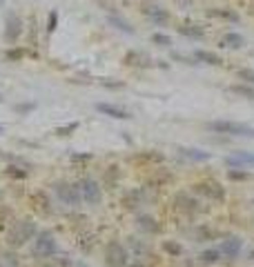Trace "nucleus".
<instances>
[{"label": "nucleus", "instance_id": "1", "mask_svg": "<svg viewBox=\"0 0 254 267\" xmlns=\"http://www.w3.org/2000/svg\"><path fill=\"white\" fill-rule=\"evenodd\" d=\"M207 129H212L216 134H230V136L254 138V127L245 125V123H232V120H212V123H207Z\"/></svg>", "mask_w": 254, "mask_h": 267}, {"label": "nucleus", "instance_id": "2", "mask_svg": "<svg viewBox=\"0 0 254 267\" xmlns=\"http://www.w3.org/2000/svg\"><path fill=\"white\" fill-rule=\"evenodd\" d=\"M34 236H36V225H34L32 221H18L16 225L9 229L7 243H9L11 247H20L27 241H32Z\"/></svg>", "mask_w": 254, "mask_h": 267}, {"label": "nucleus", "instance_id": "3", "mask_svg": "<svg viewBox=\"0 0 254 267\" xmlns=\"http://www.w3.org/2000/svg\"><path fill=\"white\" fill-rule=\"evenodd\" d=\"M58 252V245H56V238L52 232H40L36 234V241H34V256H40V258H49Z\"/></svg>", "mask_w": 254, "mask_h": 267}, {"label": "nucleus", "instance_id": "4", "mask_svg": "<svg viewBox=\"0 0 254 267\" xmlns=\"http://www.w3.org/2000/svg\"><path fill=\"white\" fill-rule=\"evenodd\" d=\"M127 258H129V254L121 243L111 241L105 247V263H107V267H127Z\"/></svg>", "mask_w": 254, "mask_h": 267}, {"label": "nucleus", "instance_id": "5", "mask_svg": "<svg viewBox=\"0 0 254 267\" xmlns=\"http://www.w3.org/2000/svg\"><path fill=\"white\" fill-rule=\"evenodd\" d=\"M78 192H80V196L87 200L89 205H98V203H101V185H98L94 178H83V180H80V183H78Z\"/></svg>", "mask_w": 254, "mask_h": 267}, {"label": "nucleus", "instance_id": "6", "mask_svg": "<svg viewBox=\"0 0 254 267\" xmlns=\"http://www.w3.org/2000/svg\"><path fill=\"white\" fill-rule=\"evenodd\" d=\"M54 192H56V196L63 200L65 205H78V203H80V192H78V187H74V185H70V183H56V185H54Z\"/></svg>", "mask_w": 254, "mask_h": 267}, {"label": "nucleus", "instance_id": "7", "mask_svg": "<svg viewBox=\"0 0 254 267\" xmlns=\"http://www.w3.org/2000/svg\"><path fill=\"white\" fill-rule=\"evenodd\" d=\"M96 109L101 114H105V116H111V118H119V120H127V118H132V114L127 112V109H123V107H116V105H109V102H98Z\"/></svg>", "mask_w": 254, "mask_h": 267}, {"label": "nucleus", "instance_id": "8", "mask_svg": "<svg viewBox=\"0 0 254 267\" xmlns=\"http://www.w3.org/2000/svg\"><path fill=\"white\" fill-rule=\"evenodd\" d=\"M221 256L225 258H237L239 252H241V238H237V236H230V238H225L221 243Z\"/></svg>", "mask_w": 254, "mask_h": 267}, {"label": "nucleus", "instance_id": "9", "mask_svg": "<svg viewBox=\"0 0 254 267\" xmlns=\"http://www.w3.org/2000/svg\"><path fill=\"white\" fill-rule=\"evenodd\" d=\"M225 163L230 167H243V165H254V154H247V151H234L232 156H227Z\"/></svg>", "mask_w": 254, "mask_h": 267}, {"label": "nucleus", "instance_id": "10", "mask_svg": "<svg viewBox=\"0 0 254 267\" xmlns=\"http://www.w3.org/2000/svg\"><path fill=\"white\" fill-rule=\"evenodd\" d=\"M20 27H22L20 18H18L16 14H9L7 16V32H5V38H7L9 42H14L18 36H20Z\"/></svg>", "mask_w": 254, "mask_h": 267}, {"label": "nucleus", "instance_id": "11", "mask_svg": "<svg viewBox=\"0 0 254 267\" xmlns=\"http://www.w3.org/2000/svg\"><path fill=\"white\" fill-rule=\"evenodd\" d=\"M196 192H203L205 196L216 198V200L225 198V192H223V187H219L216 183H201V185H196Z\"/></svg>", "mask_w": 254, "mask_h": 267}, {"label": "nucleus", "instance_id": "12", "mask_svg": "<svg viewBox=\"0 0 254 267\" xmlns=\"http://www.w3.org/2000/svg\"><path fill=\"white\" fill-rule=\"evenodd\" d=\"M181 154L185 158H192V161H207L210 158L207 151H201V149H181Z\"/></svg>", "mask_w": 254, "mask_h": 267}, {"label": "nucleus", "instance_id": "13", "mask_svg": "<svg viewBox=\"0 0 254 267\" xmlns=\"http://www.w3.org/2000/svg\"><path fill=\"white\" fill-rule=\"evenodd\" d=\"M109 22H111V25H116V27H119L121 32H125V34H134V27L129 25L127 20H123L121 16H109Z\"/></svg>", "mask_w": 254, "mask_h": 267}, {"label": "nucleus", "instance_id": "14", "mask_svg": "<svg viewBox=\"0 0 254 267\" xmlns=\"http://www.w3.org/2000/svg\"><path fill=\"white\" fill-rule=\"evenodd\" d=\"M138 227L145 229V232H158L156 221H154V218H150V216H141V218H138Z\"/></svg>", "mask_w": 254, "mask_h": 267}, {"label": "nucleus", "instance_id": "15", "mask_svg": "<svg viewBox=\"0 0 254 267\" xmlns=\"http://www.w3.org/2000/svg\"><path fill=\"white\" fill-rule=\"evenodd\" d=\"M223 45H227V47H241L243 45V36H239V34H225L223 36Z\"/></svg>", "mask_w": 254, "mask_h": 267}, {"label": "nucleus", "instance_id": "16", "mask_svg": "<svg viewBox=\"0 0 254 267\" xmlns=\"http://www.w3.org/2000/svg\"><path fill=\"white\" fill-rule=\"evenodd\" d=\"M176 203H183L181 209H185V211H196V200L190 198V196H185V194H178Z\"/></svg>", "mask_w": 254, "mask_h": 267}, {"label": "nucleus", "instance_id": "17", "mask_svg": "<svg viewBox=\"0 0 254 267\" xmlns=\"http://www.w3.org/2000/svg\"><path fill=\"white\" fill-rule=\"evenodd\" d=\"M201 263H207V265H212V263H216V260L221 258V252L219 250H205L201 254Z\"/></svg>", "mask_w": 254, "mask_h": 267}, {"label": "nucleus", "instance_id": "18", "mask_svg": "<svg viewBox=\"0 0 254 267\" xmlns=\"http://www.w3.org/2000/svg\"><path fill=\"white\" fill-rule=\"evenodd\" d=\"M196 58L205 60V63H210V65H221V58L216 56V54H212V51H196Z\"/></svg>", "mask_w": 254, "mask_h": 267}, {"label": "nucleus", "instance_id": "19", "mask_svg": "<svg viewBox=\"0 0 254 267\" xmlns=\"http://www.w3.org/2000/svg\"><path fill=\"white\" fill-rule=\"evenodd\" d=\"M232 92L239 96H245V98H254V89L245 87V85H232Z\"/></svg>", "mask_w": 254, "mask_h": 267}, {"label": "nucleus", "instance_id": "20", "mask_svg": "<svg viewBox=\"0 0 254 267\" xmlns=\"http://www.w3.org/2000/svg\"><path fill=\"white\" fill-rule=\"evenodd\" d=\"M181 34H183V36H194V38H201V36H203V29H196V27H181Z\"/></svg>", "mask_w": 254, "mask_h": 267}, {"label": "nucleus", "instance_id": "21", "mask_svg": "<svg viewBox=\"0 0 254 267\" xmlns=\"http://www.w3.org/2000/svg\"><path fill=\"white\" fill-rule=\"evenodd\" d=\"M152 42H156V45H163V47L172 45L170 36H163V34H154V36H152Z\"/></svg>", "mask_w": 254, "mask_h": 267}, {"label": "nucleus", "instance_id": "22", "mask_svg": "<svg viewBox=\"0 0 254 267\" xmlns=\"http://www.w3.org/2000/svg\"><path fill=\"white\" fill-rule=\"evenodd\" d=\"M74 129H78V123H70V125H65V127H58V129H56V134H60V136H67V134L74 131Z\"/></svg>", "mask_w": 254, "mask_h": 267}, {"label": "nucleus", "instance_id": "23", "mask_svg": "<svg viewBox=\"0 0 254 267\" xmlns=\"http://www.w3.org/2000/svg\"><path fill=\"white\" fill-rule=\"evenodd\" d=\"M132 250H134V254H136V258H141L143 254H147V247L141 245V243H134V241H132Z\"/></svg>", "mask_w": 254, "mask_h": 267}, {"label": "nucleus", "instance_id": "24", "mask_svg": "<svg viewBox=\"0 0 254 267\" xmlns=\"http://www.w3.org/2000/svg\"><path fill=\"white\" fill-rule=\"evenodd\" d=\"M239 78H243L247 83H254V71L252 69H239Z\"/></svg>", "mask_w": 254, "mask_h": 267}, {"label": "nucleus", "instance_id": "25", "mask_svg": "<svg viewBox=\"0 0 254 267\" xmlns=\"http://www.w3.org/2000/svg\"><path fill=\"white\" fill-rule=\"evenodd\" d=\"M147 16L154 18V20H167V14L165 11H158V9H152V11H147Z\"/></svg>", "mask_w": 254, "mask_h": 267}, {"label": "nucleus", "instance_id": "26", "mask_svg": "<svg viewBox=\"0 0 254 267\" xmlns=\"http://www.w3.org/2000/svg\"><path fill=\"white\" fill-rule=\"evenodd\" d=\"M56 22H58V14H56V11H52V14H49V25H47V32L52 34L54 29H56Z\"/></svg>", "mask_w": 254, "mask_h": 267}, {"label": "nucleus", "instance_id": "27", "mask_svg": "<svg viewBox=\"0 0 254 267\" xmlns=\"http://www.w3.org/2000/svg\"><path fill=\"white\" fill-rule=\"evenodd\" d=\"M165 250L170 254H181V245H176V243H165Z\"/></svg>", "mask_w": 254, "mask_h": 267}, {"label": "nucleus", "instance_id": "28", "mask_svg": "<svg viewBox=\"0 0 254 267\" xmlns=\"http://www.w3.org/2000/svg\"><path fill=\"white\" fill-rule=\"evenodd\" d=\"M230 178H232V180H245V178H247V172H234V169H232V172H230Z\"/></svg>", "mask_w": 254, "mask_h": 267}, {"label": "nucleus", "instance_id": "29", "mask_svg": "<svg viewBox=\"0 0 254 267\" xmlns=\"http://www.w3.org/2000/svg\"><path fill=\"white\" fill-rule=\"evenodd\" d=\"M16 109L18 112H29V109H34V105H18Z\"/></svg>", "mask_w": 254, "mask_h": 267}, {"label": "nucleus", "instance_id": "30", "mask_svg": "<svg viewBox=\"0 0 254 267\" xmlns=\"http://www.w3.org/2000/svg\"><path fill=\"white\" fill-rule=\"evenodd\" d=\"M127 267H145V265L141 263V260H134V263H132V265H127Z\"/></svg>", "mask_w": 254, "mask_h": 267}, {"label": "nucleus", "instance_id": "31", "mask_svg": "<svg viewBox=\"0 0 254 267\" xmlns=\"http://www.w3.org/2000/svg\"><path fill=\"white\" fill-rule=\"evenodd\" d=\"M250 258H252V260H254V250H252V252H250Z\"/></svg>", "mask_w": 254, "mask_h": 267}, {"label": "nucleus", "instance_id": "32", "mask_svg": "<svg viewBox=\"0 0 254 267\" xmlns=\"http://www.w3.org/2000/svg\"><path fill=\"white\" fill-rule=\"evenodd\" d=\"M42 267H56V265H42Z\"/></svg>", "mask_w": 254, "mask_h": 267}, {"label": "nucleus", "instance_id": "33", "mask_svg": "<svg viewBox=\"0 0 254 267\" xmlns=\"http://www.w3.org/2000/svg\"><path fill=\"white\" fill-rule=\"evenodd\" d=\"M0 134H3V125H0Z\"/></svg>", "mask_w": 254, "mask_h": 267}, {"label": "nucleus", "instance_id": "34", "mask_svg": "<svg viewBox=\"0 0 254 267\" xmlns=\"http://www.w3.org/2000/svg\"><path fill=\"white\" fill-rule=\"evenodd\" d=\"M0 102H3V96H0Z\"/></svg>", "mask_w": 254, "mask_h": 267}, {"label": "nucleus", "instance_id": "35", "mask_svg": "<svg viewBox=\"0 0 254 267\" xmlns=\"http://www.w3.org/2000/svg\"><path fill=\"white\" fill-rule=\"evenodd\" d=\"M0 267H3V265H0Z\"/></svg>", "mask_w": 254, "mask_h": 267}]
</instances>
